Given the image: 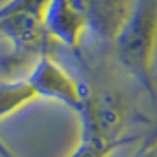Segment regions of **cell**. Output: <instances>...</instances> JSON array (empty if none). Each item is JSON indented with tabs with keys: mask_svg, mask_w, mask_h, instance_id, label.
<instances>
[{
	"mask_svg": "<svg viewBox=\"0 0 157 157\" xmlns=\"http://www.w3.org/2000/svg\"><path fill=\"white\" fill-rule=\"evenodd\" d=\"M81 138L69 157H109L115 147V131L101 115L81 117Z\"/></svg>",
	"mask_w": 157,
	"mask_h": 157,
	"instance_id": "6",
	"label": "cell"
},
{
	"mask_svg": "<svg viewBox=\"0 0 157 157\" xmlns=\"http://www.w3.org/2000/svg\"><path fill=\"white\" fill-rule=\"evenodd\" d=\"M48 37L67 48H78L85 36V21L72 0H50L44 16Z\"/></svg>",
	"mask_w": 157,
	"mask_h": 157,
	"instance_id": "5",
	"label": "cell"
},
{
	"mask_svg": "<svg viewBox=\"0 0 157 157\" xmlns=\"http://www.w3.org/2000/svg\"><path fill=\"white\" fill-rule=\"evenodd\" d=\"M27 79L34 86L39 99H51L62 102L79 115L86 106L90 90L72 76L71 72L60 65L50 53H41L36 64L32 65Z\"/></svg>",
	"mask_w": 157,
	"mask_h": 157,
	"instance_id": "3",
	"label": "cell"
},
{
	"mask_svg": "<svg viewBox=\"0 0 157 157\" xmlns=\"http://www.w3.org/2000/svg\"><path fill=\"white\" fill-rule=\"evenodd\" d=\"M85 21L86 30L113 44L125 23L134 0H72Z\"/></svg>",
	"mask_w": 157,
	"mask_h": 157,
	"instance_id": "4",
	"label": "cell"
},
{
	"mask_svg": "<svg viewBox=\"0 0 157 157\" xmlns=\"http://www.w3.org/2000/svg\"><path fill=\"white\" fill-rule=\"evenodd\" d=\"M150 148H157V122L150 127L148 134L145 136L141 147H140V150H150Z\"/></svg>",
	"mask_w": 157,
	"mask_h": 157,
	"instance_id": "8",
	"label": "cell"
},
{
	"mask_svg": "<svg viewBox=\"0 0 157 157\" xmlns=\"http://www.w3.org/2000/svg\"><path fill=\"white\" fill-rule=\"evenodd\" d=\"M122 67L143 86L157 106L154 62L157 50V0H134L125 23L113 41Z\"/></svg>",
	"mask_w": 157,
	"mask_h": 157,
	"instance_id": "1",
	"label": "cell"
},
{
	"mask_svg": "<svg viewBox=\"0 0 157 157\" xmlns=\"http://www.w3.org/2000/svg\"><path fill=\"white\" fill-rule=\"evenodd\" d=\"M0 157H16L14 154H13V152H11V150L4 145V141H2V140H0Z\"/></svg>",
	"mask_w": 157,
	"mask_h": 157,
	"instance_id": "9",
	"label": "cell"
},
{
	"mask_svg": "<svg viewBox=\"0 0 157 157\" xmlns=\"http://www.w3.org/2000/svg\"><path fill=\"white\" fill-rule=\"evenodd\" d=\"M50 0H7L0 6V37L23 53H46L44 16Z\"/></svg>",
	"mask_w": 157,
	"mask_h": 157,
	"instance_id": "2",
	"label": "cell"
},
{
	"mask_svg": "<svg viewBox=\"0 0 157 157\" xmlns=\"http://www.w3.org/2000/svg\"><path fill=\"white\" fill-rule=\"evenodd\" d=\"M37 99L39 95L27 78L0 79V120L18 113Z\"/></svg>",
	"mask_w": 157,
	"mask_h": 157,
	"instance_id": "7",
	"label": "cell"
}]
</instances>
